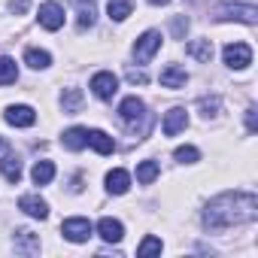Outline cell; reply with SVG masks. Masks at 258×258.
Instances as JSON below:
<instances>
[{
  "mask_svg": "<svg viewBox=\"0 0 258 258\" xmlns=\"http://www.w3.org/2000/svg\"><path fill=\"white\" fill-rule=\"evenodd\" d=\"M255 216H258V198L252 191H225L207 204L204 225L210 231H225L231 225L255 222Z\"/></svg>",
  "mask_w": 258,
  "mask_h": 258,
  "instance_id": "cell-1",
  "label": "cell"
},
{
  "mask_svg": "<svg viewBox=\"0 0 258 258\" xmlns=\"http://www.w3.org/2000/svg\"><path fill=\"white\" fill-rule=\"evenodd\" d=\"M222 58H225V64H228L231 70H243V67L252 64V49H249L246 43H228V46L222 49Z\"/></svg>",
  "mask_w": 258,
  "mask_h": 258,
  "instance_id": "cell-2",
  "label": "cell"
},
{
  "mask_svg": "<svg viewBox=\"0 0 258 258\" xmlns=\"http://www.w3.org/2000/svg\"><path fill=\"white\" fill-rule=\"evenodd\" d=\"M118 115H121V121H124L127 127H137V121L146 118V103H143L137 94H131V97H124V100H121Z\"/></svg>",
  "mask_w": 258,
  "mask_h": 258,
  "instance_id": "cell-3",
  "label": "cell"
},
{
  "mask_svg": "<svg viewBox=\"0 0 258 258\" xmlns=\"http://www.w3.org/2000/svg\"><path fill=\"white\" fill-rule=\"evenodd\" d=\"M158 49H161V34H158V31H146V34L134 43V58L146 64V61H149Z\"/></svg>",
  "mask_w": 258,
  "mask_h": 258,
  "instance_id": "cell-4",
  "label": "cell"
},
{
  "mask_svg": "<svg viewBox=\"0 0 258 258\" xmlns=\"http://www.w3.org/2000/svg\"><path fill=\"white\" fill-rule=\"evenodd\" d=\"M61 234H64V240H70V243H85L88 237H91V222L88 219H67L64 225H61Z\"/></svg>",
  "mask_w": 258,
  "mask_h": 258,
  "instance_id": "cell-5",
  "label": "cell"
},
{
  "mask_svg": "<svg viewBox=\"0 0 258 258\" xmlns=\"http://www.w3.org/2000/svg\"><path fill=\"white\" fill-rule=\"evenodd\" d=\"M91 91H94V97H100V100H109V97L118 91V79H115L112 73L100 70V73H94V76H91Z\"/></svg>",
  "mask_w": 258,
  "mask_h": 258,
  "instance_id": "cell-6",
  "label": "cell"
},
{
  "mask_svg": "<svg viewBox=\"0 0 258 258\" xmlns=\"http://www.w3.org/2000/svg\"><path fill=\"white\" fill-rule=\"evenodd\" d=\"M40 25H43L46 31H58V28L64 25V7L55 4V0L43 4V7H40Z\"/></svg>",
  "mask_w": 258,
  "mask_h": 258,
  "instance_id": "cell-7",
  "label": "cell"
},
{
  "mask_svg": "<svg viewBox=\"0 0 258 258\" xmlns=\"http://www.w3.org/2000/svg\"><path fill=\"white\" fill-rule=\"evenodd\" d=\"M4 118L13 124V127H31L34 121H37V112L31 109V106H25V103H19V106H10L7 112H4Z\"/></svg>",
  "mask_w": 258,
  "mask_h": 258,
  "instance_id": "cell-8",
  "label": "cell"
},
{
  "mask_svg": "<svg viewBox=\"0 0 258 258\" xmlns=\"http://www.w3.org/2000/svg\"><path fill=\"white\" fill-rule=\"evenodd\" d=\"M19 210H25V213L34 216V219H46V216H49V204H46L40 195H22Z\"/></svg>",
  "mask_w": 258,
  "mask_h": 258,
  "instance_id": "cell-9",
  "label": "cell"
},
{
  "mask_svg": "<svg viewBox=\"0 0 258 258\" xmlns=\"http://www.w3.org/2000/svg\"><path fill=\"white\" fill-rule=\"evenodd\" d=\"M188 124V115H185V109L182 106H173L167 115H164V134L167 137H176L179 131H182V127Z\"/></svg>",
  "mask_w": 258,
  "mask_h": 258,
  "instance_id": "cell-10",
  "label": "cell"
},
{
  "mask_svg": "<svg viewBox=\"0 0 258 258\" xmlns=\"http://www.w3.org/2000/svg\"><path fill=\"white\" fill-rule=\"evenodd\" d=\"M188 82V73L179 67V64H167L164 70H161V85L164 88H182Z\"/></svg>",
  "mask_w": 258,
  "mask_h": 258,
  "instance_id": "cell-11",
  "label": "cell"
},
{
  "mask_svg": "<svg viewBox=\"0 0 258 258\" xmlns=\"http://www.w3.org/2000/svg\"><path fill=\"white\" fill-rule=\"evenodd\" d=\"M97 234H100L106 243H118V240L124 237V228H121L118 219H109V216H106V219L97 222Z\"/></svg>",
  "mask_w": 258,
  "mask_h": 258,
  "instance_id": "cell-12",
  "label": "cell"
},
{
  "mask_svg": "<svg viewBox=\"0 0 258 258\" xmlns=\"http://www.w3.org/2000/svg\"><path fill=\"white\" fill-rule=\"evenodd\" d=\"M88 146H91L97 155H109V152L115 149L112 137H109L106 131H97V127H94V131H88Z\"/></svg>",
  "mask_w": 258,
  "mask_h": 258,
  "instance_id": "cell-13",
  "label": "cell"
},
{
  "mask_svg": "<svg viewBox=\"0 0 258 258\" xmlns=\"http://www.w3.org/2000/svg\"><path fill=\"white\" fill-rule=\"evenodd\" d=\"M61 143H64L70 152H79V149L88 146V131H85V127H70V131H64Z\"/></svg>",
  "mask_w": 258,
  "mask_h": 258,
  "instance_id": "cell-14",
  "label": "cell"
},
{
  "mask_svg": "<svg viewBox=\"0 0 258 258\" xmlns=\"http://www.w3.org/2000/svg\"><path fill=\"white\" fill-rule=\"evenodd\" d=\"M16 252H22V255L40 252V237H37L34 231H19V234H16Z\"/></svg>",
  "mask_w": 258,
  "mask_h": 258,
  "instance_id": "cell-15",
  "label": "cell"
},
{
  "mask_svg": "<svg viewBox=\"0 0 258 258\" xmlns=\"http://www.w3.org/2000/svg\"><path fill=\"white\" fill-rule=\"evenodd\" d=\"M106 188L112 195H124L127 188H131V176H127V170H109L106 173Z\"/></svg>",
  "mask_w": 258,
  "mask_h": 258,
  "instance_id": "cell-16",
  "label": "cell"
},
{
  "mask_svg": "<svg viewBox=\"0 0 258 258\" xmlns=\"http://www.w3.org/2000/svg\"><path fill=\"white\" fill-rule=\"evenodd\" d=\"M222 19H240V22H246V25H255L258 13H255L252 4H246V7H225V10H222Z\"/></svg>",
  "mask_w": 258,
  "mask_h": 258,
  "instance_id": "cell-17",
  "label": "cell"
},
{
  "mask_svg": "<svg viewBox=\"0 0 258 258\" xmlns=\"http://www.w3.org/2000/svg\"><path fill=\"white\" fill-rule=\"evenodd\" d=\"M131 10H134L131 0H106V13H109L112 22H124L127 16H131Z\"/></svg>",
  "mask_w": 258,
  "mask_h": 258,
  "instance_id": "cell-18",
  "label": "cell"
},
{
  "mask_svg": "<svg viewBox=\"0 0 258 258\" xmlns=\"http://www.w3.org/2000/svg\"><path fill=\"white\" fill-rule=\"evenodd\" d=\"M31 179H34L37 185H49V182L55 179V164H52V161H37L34 170H31Z\"/></svg>",
  "mask_w": 258,
  "mask_h": 258,
  "instance_id": "cell-19",
  "label": "cell"
},
{
  "mask_svg": "<svg viewBox=\"0 0 258 258\" xmlns=\"http://www.w3.org/2000/svg\"><path fill=\"white\" fill-rule=\"evenodd\" d=\"M25 64L34 67V70H46V67L52 64V55H49L46 49H28V52H25Z\"/></svg>",
  "mask_w": 258,
  "mask_h": 258,
  "instance_id": "cell-20",
  "label": "cell"
},
{
  "mask_svg": "<svg viewBox=\"0 0 258 258\" xmlns=\"http://www.w3.org/2000/svg\"><path fill=\"white\" fill-rule=\"evenodd\" d=\"M19 79V67L10 55H0V85H13Z\"/></svg>",
  "mask_w": 258,
  "mask_h": 258,
  "instance_id": "cell-21",
  "label": "cell"
},
{
  "mask_svg": "<svg viewBox=\"0 0 258 258\" xmlns=\"http://www.w3.org/2000/svg\"><path fill=\"white\" fill-rule=\"evenodd\" d=\"M191 58H198V61H204V64H210V58H213V43L210 40H195V43H188V49H185Z\"/></svg>",
  "mask_w": 258,
  "mask_h": 258,
  "instance_id": "cell-22",
  "label": "cell"
},
{
  "mask_svg": "<svg viewBox=\"0 0 258 258\" xmlns=\"http://www.w3.org/2000/svg\"><path fill=\"white\" fill-rule=\"evenodd\" d=\"M0 170H4V176H7L10 182H19V179H22V161H19L16 155H7L4 161H0Z\"/></svg>",
  "mask_w": 258,
  "mask_h": 258,
  "instance_id": "cell-23",
  "label": "cell"
},
{
  "mask_svg": "<svg viewBox=\"0 0 258 258\" xmlns=\"http://www.w3.org/2000/svg\"><path fill=\"white\" fill-rule=\"evenodd\" d=\"M155 179H158V164H155V161H140V167H137V182L149 185V182H155Z\"/></svg>",
  "mask_w": 258,
  "mask_h": 258,
  "instance_id": "cell-24",
  "label": "cell"
},
{
  "mask_svg": "<svg viewBox=\"0 0 258 258\" xmlns=\"http://www.w3.org/2000/svg\"><path fill=\"white\" fill-rule=\"evenodd\" d=\"M61 106H64V112H76L82 106V91L79 88H67L64 97H61Z\"/></svg>",
  "mask_w": 258,
  "mask_h": 258,
  "instance_id": "cell-25",
  "label": "cell"
},
{
  "mask_svg": "<svg viewBox=\"0 0 258 258\" xmlns=\"http://www.w3.org/2000/svg\"><path fill=\"white\" fill-rule=\"evenodd\" d=\"M94 16H97L94 4H91V0H88V4L82 0V4H79V28H91L94 25Z\"/></svg>",
  "mask_w": 258,
  "mask_h": 258,
  "instance_id": "cell-26",
  "label": "cell"
},
{
  "mask_svg": "<svg viewBox=\"0 0 258 258\" xmlns=\"http://www.w3.org/2000/svg\"><path fill=\"white\" fill-rule=\"evenodd\" d=\"M173 158H176V161H182V164H195V161L201 158V152H198L195 146H176Z\"/></svg>",
  "mask_w": 258,
  "mask_h": 258,
  "instance_id": "cell-27",
  "label": "cell"
},
{
  "mask_svg": "<svg viewBox=\"0 0 258 258\" xmlns=\"http://www.w3.org/2000/svg\"><path fill=\"white\" fill-rule=\"evenodd\" d=\"M158 252H161V240H158V237H146V240L137 246V255H140V258H143V255H158Z\"/></svg>",
  "mask_w": 258,
  "mask_h": 258,
  "instance_id": "cell-28",
  "label": "cell"
},
{
  "mask_svg": "<svg viewBox=\"0 0 258 258\" xmlns=\"http://www.w3.org/2000/svg\"><path fill=\"white\" fill-rule=\"evenodd\" d=\"M201 109H204L207 118L216 115V109H219V97H201Z\"/></svg>",
  "mask_w": 258,
  "mask_h": 258,
  "instance_id": "cell-29",
  "label": "cell"
},
{
  "mask_svg": "<svg viewBox=\"0 0 258 258\" xmlns=\"http://www.w3.org/2000/svg\"><path fill=\"white\" fill-rule=\"evenodd\" d=\"M127 79H131V82H140V85H143V82H146V73H143V70H127Z\"/></svg>",
  "mask_w": 258,
  "mask_h": 258,
  "instance_id": "cell-30",
  "label": "cell"
},
{
  "mask_svg": "<svg viewBox=\"0 0 258 258\" xmlns=\"http://www.w3.org/2000/svg\"><path fill=\"white\" fill-rule=\"evenodd\" d=\"M10 10L13 13H25L28 10V0H10Z\"/></svg>",
  "mask_w": 258,
  "mask_h": 258,
  "instance_id": "cell-31",
  "label": "cell"
},
{
  "mask_svg": "<svg viewBox=\"0 0 258 258\" xmlns=\"http://www.w3.org/2000/svg\"><path fill=\"white\" fill-rule=\"evenodd\" d=\"M173 31H176L179 37H182V34L188 31V22H185V19H176V22H173Z\"/></svg>",
  "mask_w": 258,
  "mask_h": 258,
  "instance_id": "cell-32",
  "label": "cell"
},
{
  "mask_svg": "<svg viewBox=\"0 0 258 258\" xmlns=\"http://www.w3.org/2000/svg\"><path fill=\"white\" fill-rule=\"evenodd\" d=\"M246 127H249V131H255V109L246 112Z\"/></svg>",
  "mask_w": 258,
  "mask_h": 258,
  "instance_id": "cell-33",
  "label": "cell"
},
{
  "mask_svg": "<svg viewBox=\"0 0 258 258\" xmlns=\"http://www.w3.org/2000/svg\"><path fill=\"white\" fill-rule=\"evenodd\" d=\"M152 7H164V4H170V0H149Z\"/></svg>",
  "mask_w": 258,
  "mask_h": 258,
  "instance_id": "cell-34",
  "label": "cell"
}]
</instances>
